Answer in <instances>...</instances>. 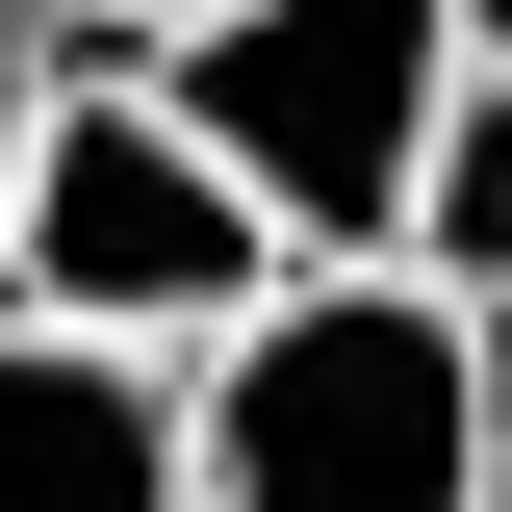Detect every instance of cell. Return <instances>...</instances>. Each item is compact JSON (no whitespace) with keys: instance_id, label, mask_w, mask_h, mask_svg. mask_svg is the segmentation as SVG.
Returning a JSON list of instances; mask_svg holds the SVG:
<instances>
[{"instance_id":"30bf717a","label":"cell","mask_w":512,"mask_h":512,"mask_svg":"<svg viewBox=\"0 0 512 512\" xmlns=\"http://www.w3.org/2000/svg\"><path fill=\"white\" fill-rule=\"evenodd\" d=\"M487 512H512V487H487Z\"/></svg>"},{"instance_id":"6da1fadb","label":"cell","mask_w":512,"mask_h":512,"mask_svg":"<svg viewBox=\"0 0 512 512\" xmlns=\"http://www.w3.org/2000/svg\"><path fill=\"white\" fill-rule=\"evenodd\" d=\"M180 461H205V512H487L512 487L487 308H461L436 256H282V282L205 333Z\"/></svg>"},{"instance_id":"5b68a950","label":"cell","mask_w":512,"mask_h":512,"mask_svg":"<svg viewBox=\"0 0 512 512\" xmlns=\"http://www.w3.org/2000/svg\"><path fill=\"white\" fill-rule=\"evenodd\" d=\"M384 256H436L461 308H512V52H461V103H436V180H410V231Z\"/></svg>"},{"instance_id":"277c9868","label":"cell","mask_w":512,"mask_h":512,"mask_svg":"<svg viewBox=\"0 0 512 512\" xmlns=\"http://www.w3.org/2000/svg\"><path fill=\"white\" fill-rule=\"evenodd\" d=\"M0 512H205V461H180V410H154L128 333L0 308Z\"/></svg>"},{"instance_id":"ba28073f","label":"cell","mask_w":512,"mask_h":512,"mask_svg":"<svg viewBox=\"0 0 512 512\" xmlns=\"http://www.w3.org/2000/svg\"><path fill=\"white\" fill-rule=\"evenodd\" d=\"M487 410H512V308H487Z\"/></svg>"},{"instance_id":"7a4b0ae2","label":"cell","mask_w":512,"mask_h":512,"mask_svg":"<svg viewBox=\"0 0 512 512\" xmlns=\"http://www.w3.org/2000/svg\"><path fill=\"white\" fill-rule=\"evenodd\" d=\"M461 0H180L154 26V103L282 205V256H384L410 180H436V103H461Z\"/></svg>"},{"instance_id":"8992f818","label":"cell","mask_w":512,"mask_h":512,"mask_svg":"<svg viewBox=\"0 0 512 512\" xmlns=\"http://www.w3.org/2000/svg\"><path fill=\"white\" fill-rule=\"evenodd\" d=\"M26 128H52V0H0V205H26Z\"/></svg>"},{"instance_id":"3957f363","label":"cell","mask_w":512,"mask_h":512,"mask_svg":"<svg viewBox=\"0 0 512 512\" xmlns=\"http://www.w3.org/2000/svg\"><path fill=\"white\" fill-rule=\"evenodd\" d=\"M282 282V205L205 154L154 77L128 103H77L52 77V128H26V205H0V308H52V333H128V359H205V333Z\"/></svg>"},{"instance_id":"9c48e42d","label":"cell","mask_w":512,"mask_h":512,"mask_svg":"<svg viewBox=\"0 0 512 512\" xmlns=\"http://www.w3.org/2000/svg\"><path fill=\"white\" fill-rule=\"evenodd\" d=\"M461 26H487V52H512V0H461Z\"/></svg>"},{"instance_id":"52a82bcc","label":"cell","mask_w":512,"mask_h":512,"mask_svg":"<svg viewBox=\"0 0 512 512\" xmlns=\"http://www.w3.org/2000/svg\"><path fill=\"white\" fill-rule=\"evenodd\" d=\"M52 26H180V0H52Z\"/></svg>"}]
</instances>
